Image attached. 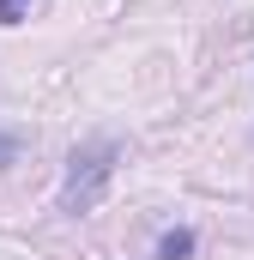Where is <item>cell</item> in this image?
<instances>
[{
	"mask_svg": "<svg viewBox=\"0 0 254 260\" xmlns=\"http://www.w3.org/2000/svg\"><path fill=\"white\" fill-rule=\"evenodd\" d=\"M109 176H115V145H109V139L73 151V164H67V188H61V212H91V206L103 200V188H109Z\"/></svg>",
	"mask_w": 254,
	"mask_h": 260,
	"instance_id": "6da1fadb",
	"label": "cell"
},
{
	"mask_svg": "<svg viewBox=\"0 0 254 260\" xmlns=\"http://www.w3.org/2000/svg\"><path fill=\"white\" fill-rule=\"evenodd\" d=\"M188 254H194V230H170L157 242V260H188Z\"/></svg>",
	"mask_w": 254,
	"mask_h": 260,
	"instance_id": "7a4b0ae2",
	"label": "cell"
},
{
	"mask_svg": "<svg viewBox=\"0 0 254 260\" xmlns=\"http://www.w3.org/2000/svg\"><path fill=\"white\" fill-rule=\"evenodd\" d=\"M0 24H18V0H0Z\"/></svg>",
	"mask_w": 254,
	"mask_h": 260,
	"instance_id": "3957f363",
	"label": "cell"
},
{
	"mask_svg": "<svg viewBox=\"0 0 254 260\" xmlns=\"http://www.w3.org/2000/svg\"><path fill=\"white\" fill-rule=\"evenodd\" d=\"M12 151H18V145H12V139H0V164H6V157H12Z\"/></svg>",
	"mask_w": 254,
	"mask_h": 260,
	"instance_id": "277c9868",
	"label": "cell"
},
{
	"mask_svg": "<svg viewBox=\"0 0 254 260\" xmlns=\"http://www.w3.org/2000/svg\"><path fill=\"white\" fill-rule=\"evenodd\" d=\"M18 6H24V0H18Z\"/></svg>",
	"mask_w": 254,
	"mask_h": 260,
	"instance_id": "5b68a950",
	"label": "cell"
}]
</instances>
